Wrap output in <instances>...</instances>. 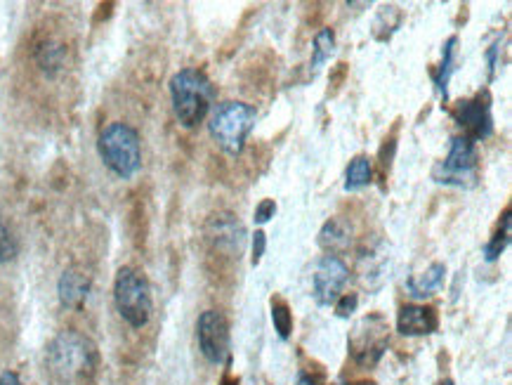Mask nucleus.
Returning a JSON list of instances; mask_svg holds the SVG:
<instances>
[{"label": "nucleus", "instance_id": "1", "mask_svg": "<svg viewBox=\"0 0 512 385\" xmlns=\"http://www.w3.org/2000/svg\"><path fill=\"white\" fill-rule=\"evenodd\" d=\"M100 352L88 336L74 329L59 331L45 348V369L62 385H83L97 374Z\"/></svg>", "mask_w": 512, "mask_h": 385}, {"label": "nucleus", "instance_id": "2", "mask_svg": "<svg viewBox=\"0 0 512 385\" xmlns=\"http://www.w3.org/2000/svg\"><path fill=\"white\" fill-rule=\"evenodd\" d=\"M168 93L170 104H173V114L182 128L194 130L213 112L215 86L206 71L196 67L180 69L170 78Z\"/></svg>", "mask_w": 512, "mask_h": 385}, {"label": "nucleus", "instance_id": "3", "mask_svg": "<svg viewBox=\"0 0 512 385\" xmlns=\"http://www.w3.org/2000/svg\"><path fill=\"white\" fill-rule=\"evenodd\" d=\"M255 121H258V109L253 104L227 100L220 102L210 112L208 133L222 152L229 156H241L246 149L248 135L253 133Z\"/></svg>", "mask_w": 512, "mask_h": 385}, {"label": "nucleus", "instance_id": "4", "mask_svg": "<svg viewBox=\"0 0 512 385\" xmlns=\"http://www.w3.org/2000/svg\"><path fill=\"white\" fill-rule=\"evenodd\" d=\"M97 152L104 166L109 168L116 178L130 180L140 173L142 168V142L140 133L123 121H114L102 128L97 137Z\"/></svg>", "mask_w": 512, "mask_h": 385}, {"label": "nucleus", "instance_id": "5", "mask_svg": "<svg viewBox=\"0 0 512 385\" xmlns=\"http://www.w3.org/2000/svg\"><path fill=\"white\" fill-rule=\"evenodd\" d=\"M114 305L123 322L133 329H144L152 319L154 298L149 279L137 267H121L114 279Z\"/></svg>", "mask_w": 512, "mask_h": 385}, {"label": "nucleus", "instance_id": "6", "mask_svg": "<svg viewBox=\"0 0 512 385\" xmlns=\"http://www.w3.org/2000/svg\"><path fill=\"white\" fill-rule=\"evenodd\" d=\"M390 331V322L380 312H369V315L357 319L350 336H347V352H350L352 362L361 369L378 367L387 345H390Z\"/></svg>", "mask_w": 512, "mask_h": 385}, {"label": "nucleus", "instance_id": "7", "mask_svg": "<svg viewBox=\"0 0 512 385\" xmlns=\"http://www.w3.org/2000/svg\"><path fill=\"white\" fill-rule=\"evenodd\" d=\"M432 180L444 187L472 189L479 182V152L477 145L468 137H451L449 152L442 161L432 166Z\"/></svg>", "mask_w": 512, "mask_h": 385}, {"label": "nucleus", "instance_id": "8", "mask_svg": "<svg viewBox=\"0 0 512 385\" xmlns=\"http://www.w3.org/2000/svg\"><path fill=\"white\" fill-rule=\"evenodd\" d=\"M206 241L210 256L239 263L241 253L246 251L248 234L244 223L232 211H215L206 223Z\"/></svg>", "mask_w": 512, "mask_h": 385}, {"label": "nucleus", "instance_id": "9", "mask_svg": "<svg viewBox=\"0 0 512 385\" xmlns=\"http://www.w3.org/2000/svg\"><path fill=\"white\" fill-rule=\"evenodd\" d=\"M196 341L210 364H227L232 357V329L220 310H203L196 319Z\"/></svg>", "mask_w": 512, "mask_h": 385}, {"label": "nucleus", "instance_id": "10", "mask_svg": "<svg viewBox=\"0 0 512 385\" xmlns=\"http://www.w3.org/2000/svg\"><path fill=\"white\" fill-rule=\"evenodd\" d=\"M451 116L463 128V137H468L475 145L494 135V114H491L489 90H482V93L468 97V100H458L454 109H451Z\"/></svg>", "mask_w": 512, "mask_h": 385}, {"label": "nucleus", "instance_id": "11", "mask_svg": "<svg viewBox=\"0 0 512 385\" xmlns=\"http://www.w3.org/2000/svg\"><path fill=\"white\" fill-rule=\"evenodd\" d=\"M350 282V267L340 256H321L312 274V298L319 308H331Z\"/></svg>", "mask_w": 512, "mask_h": 385}, {"label": "nucleus", "instance_id": "12", "mask_svg": "<svg viewBox=\"0 0 512 385\" xmlns=\"http://www.w3.org/2000/svg\"><path fill=\"white\" fill-rule=\"evenodd\" d=\"M439 329V315L430 305H402L397 312V331L402 336H432Z\"/></svg>", "mask_w": 512, "mask_h": 385}, {"label": "nucleus", "instance_id": "13", "mask_svg": "<svg viewBox=\"0 0 512 385\" xmlns=\"http://www.w3.org/2000/svg\"><path fill=\"white\" fill-rule=\"evenodd\" d=\"M57 296L67 310H81L90 296V277L78 270H64L57 282Z\"/></svg>", "mask_w": 512, "mask_h": 385}, {"label": "nucleus", "instance_id": "14", "mask_svg": "<svg viewBox=\"0 0 512 385\" xmlns=\"http://www.w3.org/2000/svg\"><path fill=\"white\" fill-rule=\"evenodd\" d=\"M456 62H458V36H449L442 45V60H439L435 71H432V83H435L437 95L444 97V102L449 100V83L456 71Z\"/></svg>", "mask_w": 512, "mask_h": 385}, {"label": "nucleus", "instance_id": "15", "mask_svg": "<svg viewBox=\"0 0 512 385\" xmlns=\"http://www.w3.org/2000/svg\"><path fill=\"white\" fill-rule=\"evenodd\" d=\"M444 279H446V265L444 263H432L425 272L413 274V277L406 279V291H409V296L416 298V300L430 298L432 293L442 289Z\"/></svg>", "mask_w": 512, "mask_h": 385}, {"label": "nucleus", "instance_id": "16", "mask_svg": "<svg viewBox=\"0 0 512 385\" xmlns=\"http://www.w3.org/2000/svg\"><path fill=\"white\" fill-rule=\"evenodd\" d=\"M319 246L328 256H340L352 246V232L340 218H331L319 230Z\"/></svg>", "mask_w": 512, "mask_h": 385}, {"label": "nucleus", "instance_id": "17", "mask_svg": "<svg viewBox=\"0 0 512 385\" xmlns=\"http://www.w3.org/2000/svg\"><path fill=\"white\" fill-rule=\"evenodd\" d=\"M510 227H512V208L508 206L503 211L501 220H498L494 234H491L487 244H484V260H487V263H496V260L505 253V249L510 246V234H512Z\"/></svg>", "mask_w": 512, "mask_h": 385}, {"label": "nucleus", "instance_id": "18", "mask_svg": "<svg viewBox=\"0 0 512 385\" xmlns=\"http://www.w3.org/2000/svg\"><path fill=\"white\" fill-rule=\"evenodd\" d=\"M373 182V161L366 154H357L345 168V192H361Z\"/></svg>", "mask_w": 512, "mask_h": 385}, {"label": "nucleus", "instance_id": "19", "mask_svg": "<svg viewBox=\"0 0 512 385\" xmlns=\"http://www.w3.org/2000/svg\"><path fill=\"white\" fill-rule=\"evenodd\" d=\"M36 62H38V67H41L43 74L57 76L59 71L64 69V64H67V48L57 41H45L38 45Z\"/></svg>", "mask_w": 512, "mask_h": 385}, {"label": "nucleus", "instance_id": "20", "mask_svg": "<svg viewBox=\"0 0 512 385\" xmlns=\"http://www.w3.org/2000/svg\"><path fill=\"white\" fill-rule=\"evenodd\" d=\"M333 52H336V34H333L331 26H324L314 34L312 41V57H310V74L314 76L324 64L331 60Z\"/></svg>", "mask_w": 512, "mask_h": 385}, {"label": "nucleus", "instance_id": "21", "mask_svg": "<svg viewBox=\"0 0 512 385\" xmlns=\"http://www.w3.org/2000/svg\"><path fill=\"white\" fill-rule=\"evenodd\" d=\"M272 324H274V331H277L281 341H288V338L293 336V312H291V305L286 303L281 296H274L272 298Z\"/></svg>", "mask_w": 512, "mask_h": 385}, {"label": "nucleus", "instance_id": "22", "mask_svg": "<svg viewBox=\"0 0 512 385\" xmlns=\"http://www.w3.org/2000/svg\"><path fill=\"white\" fill-rule=\"evenodd\" d=\"M397 140H399V121L392 126L390 133L383 140V145L378 149V168H380V178H385L387 173H390L392 168V161H395V154H397Z\"/></svg>", "mask_w": 512, "mask_h": 385}, {"label": "nucleus", "instance_id": "23", "mask_svg": "<svg viewBox=\"0 0 512 385\" xmlns=\"http://www.w3.org/2000/svg\"><path fill=\"white\" fill-rule=\"evenodd\" d=\"M17 253H19L17 237H15V234H12L8 223H5V220L0 218V265L12 263V260L17 258Z\"/></svg>", "mask_w": 512, "mask_h": 385}, {"label": "nucleus", "instance_id": "24", "mask_svg": "<svg viewBox=\"0 0 512 385\" xmlns=\"http://www.w3.org/2000/svg\"><path fill=\"white\" fill-rule=\"evenodd\" d=\"M392 10H395V5H385V8L378 12V19H376V24H373V36H376L380 29H385V34H383V41H390V36L395 34V31L399 29V24H402V22H390V15H392Z\"/></svg>", "mask_w": 512, "mask_h": 385}, {"label": "nucleus", "instance_id": "25", "mask_svg": "<svg viewBox=\"0 0 512 385\" xmlns=\"http://www.w3.org/2000/svg\"><path fill=\"white\" fill-rule=\"evenodd\" d=\"M357 305H359L357 293H343V296L336 300V305H333V308H336V315L340 319H347L350 315H354Z\"/></svg>", "mask_w": 512, "mask_h": 385}, {"label": "nucleus", "instance_id": "26", "mask_svg": "<svg viewBox=\"0 0 512 385\" xmlns=\"http://www.w3.org/2000/svg\"><path fill=\"white\" fill-rule=\"evenodd\" d=\"M277 215V201L274 199H262L258 206H255V213H253V220L258 225H265L269 220Z\"/></svg>", "mask_w": 512, "mask_h": 385}, {"label": "nucleus", "instance_id": "27", "mask_svg": "<svg viewBox=\"0 0 512 385\" xmlns=\"http://www.w3.org/2000/svg\"><path fill=\"white\" fill-rule=\"evenodd\" d=\"M484 57H487V64H489V81H494L498 74V67H501V38L489 45L487 52H484Z\"/></svg>", "mask_w": 512, "mask_h": 385}, {"label": "nucleus", "instance_id": "28", "mask_svg": "<svg viewBox=\"0 0 512 385\" xmlns=\"http://www.w3.org/2000/svg\"><path fill=\"white\" fill-rule=\"evenodd\" d=\"M265 251H267V234L262 232V230H258V232L253 234L251 263H253V265H260V260H262V256H265Z\"/></svg>", "mask_w": 512, "mask_h": 385}, {"label": "nucleus", "instance_id": "29", "mask_svg": "<svg viewBox=\"0 0 512 385\" xmlns=\"http://www.w3.org/2000/svg\"><path fill=\"white\" fill-rule=\"evenodd\" d=\"M345 76H347V64H338L336 71H333V76H331V86H333L331 93H338V88L345 83Z\"/></svg>", "mask_w": 512, "mask_h": 385}, {"label": "nucleus", "instance_id": "30", "mask_svg": "<svg viewBox=\"0 0 512 385\" xmlns=\"http://www.w3.org/2000/svg\"><path fill=\"white\" fill-rule=\"evenodd\" d=\"M0 385H24V383L15 371H3V374H0Z\"/></svg>", "mask_w": 512, "mask_h": 385}, {"label": "nucleus", "instance_id": "31", "mask_svg": "<svg viewBox=\"0 0 512 385\" xmlns=\"http://www.w3.org/2000/svg\"><path fill=\"white\" fill-rule=\"evenodd\" d=\"M295 385H324V383H321L317 376H312V374H305V371H303V374L298 376V381H295Z\"/></svg>", "mask_w": 512, "mask_h": 385}, {"label": "nucleus", "instance_id": "32", "mask_svg": "<svg viewBox=\"0 0 512 385\" xmlns=\"http://www.w3.org/2000/svg\"><path fill=\"white\" fill-rule=\"evenodd\" d=\"M218 385H241L239 376H222V381Z\"/></svg>", "mask_w": 512, "mask_h": 385}, {"label": "nucleus", "instance_id": "33", "mask_svg": "<svg viewBox=\"0 0 512 385\" xmlns=\"http://www.w3.org/2000/svg\"><path fill=\"white\" fill-rule=\"evenodd\" d=\"M437 385H454V381H451V378H444V381H439Z\"/></svg>", "mask_w": 512, "mask_h": 385}]
</instances>
